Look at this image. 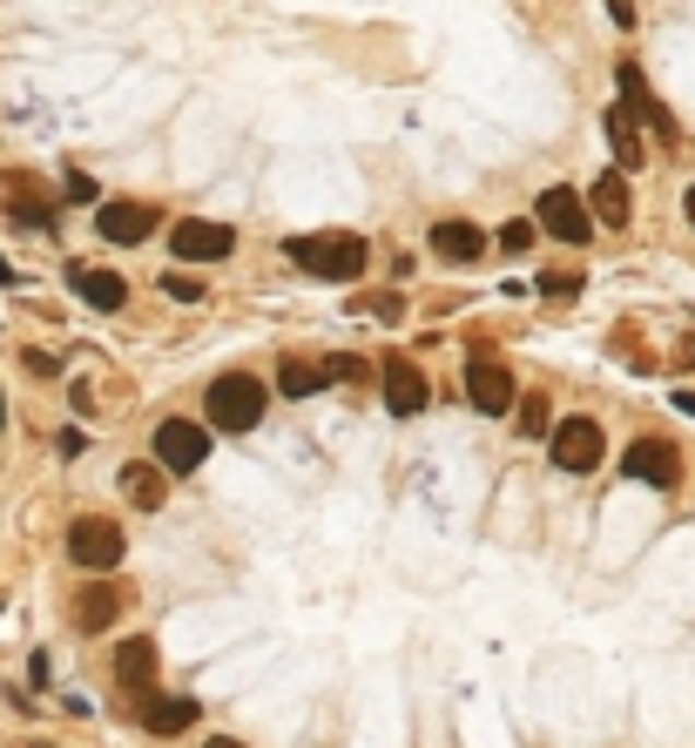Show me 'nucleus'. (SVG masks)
<instances>
[{"mask_svg": "<svg viewBox=\"0 0 695 748\" xmlns=\"http://www.w3.org/2000/svg\"><path fill=\"white\" fill-rule=\"evenodd\" d=\"M284 257H291L297 270H311V277H325V284H352L358 270L372 263L365 236H352V229H325V236H291V244H284Z\"/></svg>", "mask_w": 695, "mask_h": 748, "instance_id": "obj_1", "label": "nucleus"}, {"mask_svg": "<svg viewBox=\"0 0 695 748\" xmlns=\"http://www.w3.org/2000/svg\"><path fill=\"white\" fill-rule=\"evenodd\" d=\"M203 412H210V431H250V425L263 418V384L244 378V371H229V378L210 384Z\"/></svg>", "mask_w": 695, "mask_h": 748, "instance_id": "obj_2", "label": "nucleus"}, {"mask_svg": "<svg viewBox=\"0 0 695 748\" xmlns=\"http://www.w3.org/2000/svg\"><path fill=\"white\" fill-rule=\"evenodd\" d=\"M533 216H540L533 229H547L554 244H574V250H581L588 236H594V216H588V203H581L574 189H547V195L533 203Z\"/></svg>", "mask_w": 695, "mask_h": 748, "instance_id": "obj_3", "label": "nucleus"}, {"mask_svg": "<svg viewBox=\"0 0 695 748\" xmlns=\"http://www.w3.org/2000/svg\"><path fill=\"white\" fill-rule=\"evenodd\" d=\"M622 479L669 492V486L682 479V459H675V446H669V439H635V446L622 452Z\"/></svg>", "mask_w": 695, "mask_h": 748, "instance_id": "obj_4", "label": "nucleus"}, {"mask_svg": "<svg viewBox=\"0 0 695 748\" xmlns=\"http://www.w3.org/2000/svg\"><path fill=\"white\" fill-rule=\"evenodd\" d=\"M169 244H176V257H182V263H223L229 250H237V229H229V223H203V216H189V223H176V229H169Z\"/></svg>", "mask_w": 695, "mask_h": 748, "instance_id": "obj_5", "label": "nucleus"}, {"mask_svg": "<svg viewBox=\"0 0 695 748\" xmlns=\"http://www.w3.org/2000/svg\"><path fill=\"white\" fill-rule=\"evenodd\" d=\"M547 446H554V465L561 472H594L601 465V425L594 418H567L547 431Z\"/></svg>", "mask_w": 695, "mask_h": 748, "instance_id": "obj_6", "label": "nucleus"}, {"mask_svg": "<svg viewBox=\"0 0 695 748\" xmlns=\"http://www.w3.org/2000/svg\"><path fill=\"white\" fill-rule=\"evenodd\" d=\"M203 459H210V431H197L189 418L156 425V465H163V472H197Z\"/></svg>", "mask_w": 695, "mask_h": 748, "instance_id": "obj_7", "label": "nucleus"}, {"mask_svg": "<svg viewBox=\"0 0 695 748\" xmlns=\"http://www.w3.org/2000/svg\"><path fill=\"white\" fill-rule=\"evenodd\" d=\"M68 554H74V567H95V573H108L115 560H122V526H115V520H74V533H68Z\"/></svg>", "mask_w": 695, "mask_h": 748, "instance_id": "obj_8", "label": "nucleus"}, {"mask_svg": "<svg viewBox=\"0 0 695 748\" xmlns=\"http://www.w3.org/2000/svg\"><path fill=\"white\" fill-rule=\"evenodd\" d=\"M614 88H622V108L635 115V122H648V129L662 135L669 149L682 142V135H675V122H669V108H662V102L648 95V82H641V68H635V61H622V68H614Z\"/></svg>", "mask_w": 695, "mask_h": 748, "instance_id": "obj_9", "label": "nucleus"}, {"mask_svg": "<svg viewBox=\"0 0 695 748\" xmlns=\"http://www.w3.org/2000/svg\"><path fill=\"white\" fill-rule=\"evenodd\" d=\"M467 399H473V412L499 418V412H514L520 384H514V371H507V365H467Z\"/></svg>", "mask_w": 695, "mask_h": 748, "instance_id": "obj_10", "label": "nucleus"}, {"mask_svg": "<svg viewBox=\"0 0 695 748\" xmlns=\"http://www.w3.org/2000/svg\"><path fill=\"white\" fill-rule=\"evenodd\" d=\"M581 203H588V216H594V223H608V229H628V223H635V195H628V176H601V182L581 195Z\"/></svg>", "mask_w": 695, "mask_h": 748, "instance_id": "obj_11", "label": "nucleus"}, {"mask_svg": "<svg viewBox=\"0 0 695 748\" xmlns=\"http://www.w3.org/2000/svg\"><path fill=\"white\" fill-rule=\"evenodd\" d=\"M426 399H433L426 378H419L405 358H385V405H392L399 418H412V412H426Z\"/></svg>", "mask_w": 695, "mask_h": 748, "instance_id": "obj_12", "label": "nucleus"}, {"mask_svg": "<svg viewBox=\"0 0 695 748\" xmlns=\"http://www.w3.org/2000/svg\"><path fill=\"white\" fill-rule=\"evenodd\" d=\"M68 290L82 297V304H95V310H122L129 304V284L115 277V270H89V263L68 270Z\"/></svg>", "mask_w": 695, "mask_h": 748, "instance_id": "obj_13", "label": "nucleus"}, {"mask_svg": "<svg viewBox=\"0 0 695 748\" xmlns=\"http://www.w3.org/2000/svg\"><path fill=\"white\" fill-rule=\"evenodd\" d=\"M95 229L108 236V244H142V236L156 229V210H149V203H102Z\"/></svg>", "mask_w": 695, "mask_h": 748, "instance_id": "obj_14", "label": "nucleus"}, {"mask_svg": "<svg viewBox=\"0 0 695 748\" xmlns=\"http://www.w3.org/2000/svg\"><path fill=\"white\" fill-rule=\"evenodd\" d=\"M197 708H203V701H189V694H156V701L142 708V728L169 741V735H182V728H197Z\"/></svg>", "mask_w": 695, "mask_h": 748, "instance_id": "obj_15", "label": "nucleus"}, {"mask_svg": "<svg viewBox=\"0 0 695 748\" xmlns=\"http://www.w3.org/2000/svg\"><path fill=\"white\" fill-rule=\"evenodd\" d=\"M115 681H122V688H149V681H156V641L136 634V641L115 648Z\"/></svg>", "mask_w": 695, "mask_h": 748, "instance_id": "obj_16", "label": "nucleus"}, {"mask_svg": "<svg viewBox=\"0 0 695 748\" xmlns=\"http://www.w3.org/2000/svg\"><path fill=\"white\" fill-rule=\"evenodd\" d=\"M433 250H439L446 263H473V257L486 250V236H480L473 223H459V216H446V223H433Z\"/></svg>", "mask_w": 695, "mask_h": 748, "instance_id": "obj_17", "label": "nucleus"}, {"mask_svg": "<svg viewBox=\"0 0 695 748\" xmlns=\"http://www.w3.org/2000/svg\"><path fill=\"white\" fill-rule=\"evenodd\" d=\"M8 195H14L8 216H14L21 229H55V203H48V195H34V182H27V176H8Z\"/></svg>", "mask_w": 695, "mask_h": 748, "instance_id": "obj_18", "label": "nucleus"}, {"mask_svg": "<svg viewBox=\"0 0 695 748\" xmlns=\"http://www.w3.org/2000/svg\"><path fill=\"white\" fill-rule=\"evenodd\" d=\"M122 492L142 506V513H156V506L169 499V486H163V465H122Z\"/></svg>", "mask_w": 695, "mask_h": 748, "instance_id": "obj_19", "label": "nucleus"}, {"mask_svg": "<svg viewBox=\"0 0 695 748\" xmlns=\"http://www.w3.org/2000/svg\"><path fill=\"white\" fill-rule=\"evenodd\" d=\"M278 391H284V399H311V391H325V371L304 365V358H284L278 365Z\"/></svg>", "mask_w": 695, "mask_h": 748, "instance_id": "obj_20", "label": "nucleus"}, {"mask_svg": "<svg viewBox=\"0 0 695 748\" xmlns=\"http://www.w3.org/2000/svg\"><path fill=\"white\" fill-rule=\"evenodd\" d=\"M608 142H614V155L635 169L641 163V129H635V115L628 108H608Z\"/></svg>", "mask_w": 695, "mask_h": 748, "instance_id": "obj_21", "label": "nucleus"}, {"mask_svg": "<svg viewBox=\"0 0 695 748\" xmlns=\"http://www.w3.org/2000/svg\"><path fill=\"white\" fill-rule=\"evenodd\" d=\"M115 607H122V594H115V586H89L82 607H74V620H82L89 634H95V627H108V620H115Z\"/></svg>", "mask_w": 695, "mask_h": 748, "instance_id": "obj_22", "label": "nucleus"}, {"mask_svg": "<svg viewBox=\"0 0 695 748\" xmlns=\"http://www.w3.org/2000/svg\"><path fill=\"white\" fill-rule=\"evenodd\" d=\"M520 439H547V399H520Z\"/></svg>", "mask_w": 695, "mask_h": 748, "instance_id": "obj_23", "label": "nucleus"}, {"mask_svg": "<svg viewBox=\"0 0 695 748\" xmlns=\"http://www.w3.org/2000/svg\"><path fill=\"white\" fill-rule=\"evenodd\" d=\"M499 250H507V257H527V250H533V223H520V216H514L507 229H499Z\"/></svg>", "mask_w": 695, "mask_h": 748, "instance_id": "obj_24", "label": "nucleus"}, {"mask_svg": "<svg viewBox=\"0 0 695 748\" xmlns=\"http://www.w3.org/2000/svg\"><path fill=\"white\" fill-rule=\"evenodd\" d=\"M540 290H547V297H574V290H581V270H547Z\"/></svg>", "mask_w": 695, "mask_h": 748, "instance_id": "obj_25", "label": "nucleus"}, {"mask_svg": "<svg viewBox=\"0 0 695 748\" xmlns=\"http://www.w3.org/2000/svg\"><path fill=\"white\" fill-rule=\"evenodd\" d=\"M163 290H169L176 304H197V297H203V284H197V277H182V270H169V277H163Z\"/></svg>", "mask_w": 695, "mask_h": 748, "instance_id": "obj_26", "label": "nucleus"}, {"mask_svg": "<svg viewBox=\"0 0 695 748\" xmlns=\"http://www.w3.org/2000/svg\"><path fill=\"white\" fill-rule=\"evenodd\" d=\"M318 371H325V384H338V378H365V365H358V358H325Z\"/></svg>", "mask_w": 695, "mask_h": 748, "instance_id": "obj_27", "label": "nucleus"}, {"mask_svg": "<svg viewBox=\"0 0 695 748\" xmlns=\"http://www.w3.org/2000/svg\"><path fill=\"white\" fill-rule=\"evenodd\" d=\"M68 195H74V203H95V176L74 169V176H68Z\"/></svg>", "mask_w": 695, "mask_h": 748, "instance_id": "obj_28", "label": "nucleus"}, {"mask_svg": "<svg viewBox=\"0 0 695 748\" xmlns=\"http://www.w3.org/2000/svg\"><path fill=\"white\" fill-rule=\"evenodd\" d=\"M608 21L614 27H635V0H608Z\"/></svg>", "mask_w": 695, "mask_h": 748, "instance_id": "obj_29", "label": "nucleus"}, {"mask_svg": "<svg viewBox=\"0 0 695 748\" xmlns=\"http://www.w3.org/2000/svg\"><path fill=\"white\" fill-rule=\"evenodd\" d=\"M675 412H682V418H695V391H675Z\"/></svg>", "mask_w": 695, "mask_h": 748, "instance_id": "obj_30", "label": "nucleus"}, {"mask_svg": "<svg viewBox=\"0 0 695 748\" xmlns=\"http://www.w3.org/2000/svg\"><path fill=\"white\" fill-rule=\"evenodd\" d=\"M0 284H21V270H14L8 257H0Z\"/></svg>", "mask_w": 695, "mask_h": 748, "instance_id": "obj_31", "label": "nucleus"}, {"mask_svg": "<svg viewBox=\"0 0 695 748\" xmlns=\"http://www.w3.org/2000/svg\"><path fill=\"white\" fill-rule=\"evenodd\" d=\"M210 748H244V741H229V735H216V741H210Z\"/></svg>", "mask_w": 695, "mask_h": 748, "instance_id": "obj_32", "label": "nucleus"}, {"mask_svg": "<svg viewBox=\"0 0 695 748\" xmlns=\"http://www.w3.org/2000/svg\"><path fill=\"white\" fill-rule=\"evenodd\" d=\"M0 431H8V399H0Z\"/></svg>", "mask_w": 695, "mask_h": 748, "instance_id": "obj_33", "label": "nucleus"}, {"mask_svg": "<svg viewBox=\"0 0 695 748\" xmlns=\"http://www.w3.org/2000/svg\"><path fill=\"white\" fill-rule=\"evenodd\" d=\"M688 223H695V189H688Z\"/></svg>", "mask_w": 695, "mask_h": 748, "instance_id": "obj_34", "label": "nucleus"}]
</instances>
